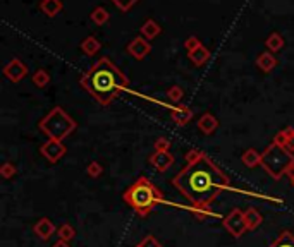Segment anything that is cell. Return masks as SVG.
I'll list each match as a JSON object with an SVG mask.
<instances>
[{
	"label": "cell",
	"mask_w": 294,
	"mask_h": 247,
	"mask_svg": "<svg viewBox=\"0 0 294 247\" xmlns=\"http://www.w3.org/2000/svg\"><path fill=\"white\" fill-rule=\"evenodd\" d=\"M172 185L194 206L208 208L222 190L231 189V179L205 153L191 150L186 167L172 179Z\"/></svg>",
	"instance_id": "1"
},
{
	"label": "cell",
	"mask_w": 294,
	"mask_h": 247,
	"mask_svg": "<svg viewBox=\"0 0 294 247\" xmlns=\"http://www.w3.org/2000/svg\"><path fill=\"white\" fill-rule=\"evenodd\" d=\"M81 84L93 94L102 105L114 102L122 89L128 88V77L119 71L110 60L102 59L92 67V71L81 79Z\"/></svg>",
	"instance_id": "2"
},
{
	"label": "cell",
	"mask_w": 294,
	"mask_h": 247,
	"mask_svg": "<svg viewBox=\"0 0 294 247\" xmlns=\"http://www.w3.org/2000/svg\"><path fill=\"white\" fill-rule=\"evenodd\" d=\"M122 199L128 203V206L131 210H135L140 216H148L151 211L157 208L160 203H165L163 194L157 185L153 184L146 177H140L135 184L129 185L124 190Z\"/></svg>",
	"instance_id": "3"
},
{
	"label": "cell",
	"mask_w": 294,
	"mask_h": 247,
	"mask_svg": "<svg viewBox=\"0 0 294 247\" xmlns=\"http://www.w3.org/2000/svg\"><path fill=\"white\" fill-rule=\"evenodd\" d=\"M260 165L265 168L272 179L279 180L284 173H289L294 168V155L289 151L286 146L279 144V142H272V144L262 153Z\"/></svg>",
	"instance_id": "4"
},
{
	"label": "cell",
	"mask_w": 294,
	"mask_h": 247,
	"mask_svg": "<svg viewBox=\"0 0 294 247\" xmlns=\"http://www.w3.org/2000/svg\"><path fill=\"white\" fill-rule=\"evenodd\" d=\"M40 129L50 137V139L62 141L64 137H67L69 134L74 131L76 124L62 108H54V110L40 122Z\"/></svg>",
	"instance_id": "5"
},
{
	"label": "cell",
	"mask_w": 294,
	"mask_h": 247,
	"mask_svg": "<svg viewBox=\"0 0 294 247\" xmlns=\"http://www.w3.org/2000/svg\"><path fill=\"white\" fill-rule=\"evenodd\" d=\"M222 225H224V228L234 237V239H241V237L248 232V223H246L244 211L237 210V208L236 210H232L227 216H224Z\"/></svg>",
	"instance_id": "6"
},
{
	"label": "cell",
	"mask_w": 294,
	"mask_h": 247,
	"mask_svg": "<svg viewBox=\"0 0 294 247\" xmlns=\"http://www.w3.org/2000/svg\"><path fill=\"white\" fill-rule=\"evenodd\" d=\"M41 155L49 160L50 163H55L59 162L60 158L66 155V146L62 144V141H57V139H49L45 144L41 146Z\"/></svg>",
	"instance_id": "7"
},
{
	"label": "cell",
	"mask_w": 294,
	"mask_h": 247,
	"mask_svg": "<svg viewBox=\"0 0 294 247\" xmlns=\"http://www.w3.org/2000/svg\"><path fill=\"white\" fill-rule=\"evenodd\" d=\"M33 232L36 233L38 239L49 240V239H52V235L55 233V225H54V222H52L50 218H41V220H38V222L34 223Z\"/></svg>",
	"instance_id": "8"
},
{
	"label": "cell",
	"mask_w": 294,
	"mask_h": 247,
	"mask_svg": "<svg viewBox=\"0 0 294 247\" xmlns=\"http://www.w3.org/2000/svg\"><path fill=\"white\" fill-rule=\"evenodd\" d=\"M150 163L157 168L158 172H165L172 163H174V157L169 151H155L150 157Z\"/></svg>",
	"instance_id": "9"
},
{
	"label": "cell",
	"mask_w": 294,
	"mask_h": 247,
	"mask_svg": "<svg viewBox=\"0 0 294 247\" xmlns=\"http://www.w3.org/2000/svg\"><path fill=\"white\" fill-rule=\"evenodd\" d=\"M244 216H246V223H248V230H257L263 223V216L255 208H248L244 211Z\"/></svg>",
	"instance_id": "10"
},
{
	"label": "cell",
	"mask_w": 294,
	"mask_h": 247,
	"mask_svg": "<svg viewBox=\"0 0 294 247\" xmlns=\"http://www.w3.org/2000/svg\"><path fill=\"white\" fill-rule=\"evenodd\" d=\"M6 74L9 79H12V81H19L21 77H23L26 74V69L23 64L19 62V60H14V62H11L7 66L6 69Z\"/></svg>",
	"instance_id": "11"
},
{
	"label": "cell",
	"mask_w": 294,
	"mask_h": 247,
	"mask_svg": "<svg viewBox=\"0 0 294 247\" xmlns=\"http://www.w3.org/2000/svg\"><path fill=\"white\" fill-rule=\"evenodd\" d=\"M241 162H243L248 168H255L257 165H260L262 162V155L258 153L257 150H248L243 153V157H241Z\"/></svg>",
	"instance_id": "12"
},
{
	"label": "cell",
	"mask_w": 294,
	"mask_h": 247,
	"mask_svg": "<svg viewBox=\"0 0 294 247\" xmlns=\"http://www.w3.org/2000/svg\"><path fill=\"white\" fill-rule=\"evenodd\" d=\"M198 125H200V129L203 132H206V134H212L217 129V120L214 119V115H210V114H206V115H203L201 119H200V122H198Z\"/></svg>",
	"instance_id": "13"
},
{
	"label": "cell",
	"mask_w": 294,
	"mask_h": 247,
	"mask_svg": "<svg viewBox=\"0 0 294 247\" xmlns=\"http://www.w3.org/2000/svg\"><path fill=\"white\" fill-rule=\"evenodd\" d=\"M57 235H59V239L60 240H64V242H69V240H72L76 237V230L71 227L69 223H62L60 227L57 228Z\"/></svg>",
	"instance_id": "14"
},
{
	"label": "cell",
	"mask_w": 294,
	"mask_h": 247,
	"mask_svg": "<svg viewBox=\"0 0 294 247\" xmlns=\"http://www.w3.org/2000/svg\"><path fill=\"white\" fill-rule=\"evenodd\" d=\"M269 247H294V235L291 232H282L275 242H272Z\"/></svg>",
	"instance_id": "15"
},
{
	"label": "cell",
	"mask_w": 294,
	"mask_h": 247,
	"mask_svg": "<svg viewBox=\"0 0 294 247\" xmlns=\"http://www.w3.org/2000/svg\"><path fill=\"white\" fill-rule=\"evenodd\" d=\"M172 119H174L179 125H186L189 122V119H191V112H189L188 108H179V110L172 112Z\"/></svg>",
	"instance_id": "16"
},
{
	"label": "cell",
	"mask_w": 294,
	"mask_h": 247,
	"mask_svg": "<svg viewBox=\"0 0 294 247\" xmlns=\"http://www.w3.org/2000/svg\"><path fill=\"white\" fill-rule=\"evenodd\" d=\"M129 50H131V54L135 55V57L143 59L146 55V52H148V45H145L141 40H136L131 46H129Z\"/></svg>",
	"instance_id": "17"
},
{
	"label": "cell",
	"mask_w": 294,
	"mask_h": 247,
	"mask_svg": "<svg viewBox=\"0 0 294 247\" xmlns=\"http://www.w3.org/2000/svg\"><path fill=\"white\" fill-rule=\"evenodd\" d=\"M86 173H88L92 179H98V177L103 173V167L100 163H97V162H92L88 165V168H86Z\"/></svg>",
	"instance_id": "18"
},
{
	"label": "cell",
	"mask_w": 294,
	"mask_h": 247,
	"mask_svg": "<svg viewBox=\"0 0 294 247\" xmlns=\"http://www.w3.org/2000/svg\"><path fill=\"white\" fill-rule=\"evenodd\" d=\"M258 66H260L263 71H267L269 72L272 67L275 66V60L270 57V55H262L260 59H258Z\"/></svg>",
	"instance_id": "19"
},
{
	"label": "cell",
	"mask_w": 294,
	"mask_h": 247,
	"mask_svg": "<svg viewBox=\"0 0 294 247\" xmlns=\"http://www.w3.org/2000/svg\"><path fill=\"white\" fill-rule=\"evenodd\" d=\"M0 175L4 177V179H12V177L16 175V167L12 163H4L2 168H0Z\"/></svg>",
	"instance_id": "20"
},
{
	"label": "cell",
	"mask_w": 294,
	"mask_h": 247,
	"mask_svg": "<svg viewBox=\"0 0 294 247\" xmlns=\"http://www.w3.org/2000/svg\"><path fill=\"white\" fill-rule=\"evenodd\" d=\"M138 245L140 247H162V244L157 240V237H153V235H146Z\"/></svg>",
	"instance_id": "21"
},
{
	"label": "cell",
	"mask_w": 294,
	"mask_h": 247,
	"mask_svg": "<svg viewBox=\"0 0 294 247\" xmlns=\"http://www.w3.org/2000/svg\"><path fill=\"white\" fill-rule=\"evenodd\" d=\"M191 59L194 60L196 64H203L206 59H208V52H205V50H198V52H193L191 54Z\"/></svg>",
	"instance_id": "22"
},
{
	"label": "cell",
	"mask_w": 294,
	"mask_h": 247,
	"mask_svg": "<svg viewBox=\"0 0 294 247\" xmlns=\"http://www.w3.org/2000/svg\"><path fill=\"white\" fill-rule=\"evenodd\" d=\"M169 146H171V142L165 137H160L155 141V151H169Z\"/></svg>",
	"instance_id": "23"
},
{
	"label": "cell",
	"mask_w": 294,
	"mask_h": 247,
	"mask_svg": "<svg viewBox=\"0 0 294 247\" xmlns=\"http://www.w3.org/2000/svg\"><path fill=\"white\" fill-rule=\"evenodd\" d=\"M47 81H49V76H47V72H36L34 74V82H36V86H45Z\"/></svg>",
	"instance_id": "24"
},
{
	"label": "cell",
	"mask_w": 294,
	"mask_h": 247,
	"mask_svg": "<svg viewBox=\"0 0 294 247\" xmlns=\"http://www.w3.org/2000/svg\"><path fill=\"white\" fill-rule=\"evenodd\" d=\"M181 94H183V93H181V89H179V88H172L171 91H169V96L174 100V102H179V100H181Z\"/></svg>",
	"instance_id": "25"
},
{
	"label": "cell",
	"mask_w": 294,
	"mask_h": 247,
	"mask_svg": "<svg viewBox=\"0 0 294 247\" xmlns=\"http://www.w3.org/2000/svg\"><path fill=\"white\" fill-rule=\"evenodd\" d=\"M269 45L272 46V48H279V46H280V40H279L277 36H274V38H272V40H270Z\"/></svg>",
	"instance_id": "26"
},
{
	"label": "cell",
	"mask_w": 294,
	"mask_h": 247,
	"mask_svg": "<svg viewBox=\"0 0 294 247\" xmlns=\"http://www.w3.org/2000/svg\"><path fill=\"white\" fill-rule=\"evenodd\" d=\"M52 247H71V245H69V242L59 240V242H55V244H54V245H52Z\"/></svg>",
	"instance_id": "27"
},
{
	"label": "cell",
	"mask_w": 294,
	"mask_h": 247,
	"mask_svg": "<svg viewBox=\"0 0 294 247\" xmlns=\"http://www.w3.org/2000/svg\"><path fill=\"white\" fill-rule=\"evenodd\" d=\"M287 175H289V179H291V185H292V187H294V168H292V170H291V172H289V173H287Z\"/></svg>",
	"instance_id": "28"
},
{
	"label": "cell",
	"mask_w": 294,
	"mask_h": 247,
	"mask_svg": "<svg viewBox=\"0 0 294 247\" xmlns=\"http://www.w3.org/2000/svg\"><path fill=\"white\" fill-rule=\"evenodd\" d=\"M135 247H140V245H135Z\"/></svg>",
	"instance_id": "29"
}]
</instances>
